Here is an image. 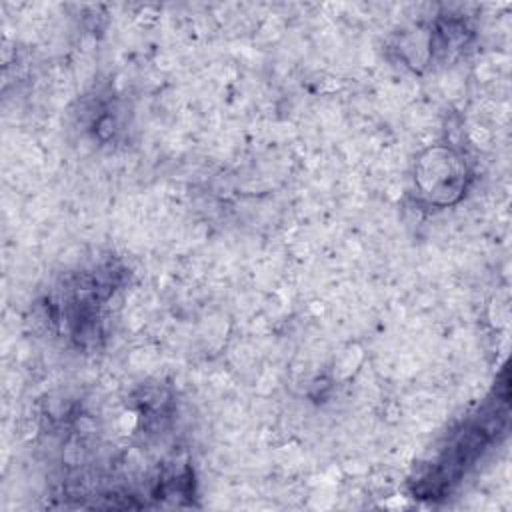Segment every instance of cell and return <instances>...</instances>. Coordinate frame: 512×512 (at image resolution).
Segmentation results:
<instances>
[{
	"label": "cell",
	"mask_w": 512,
	"mask_h": 512,
	"mask_svg": "<svg viewBox=\"0 0 512 512\" xmlns=\"http://www.w3.org/2000/svg\"><path fill=\"white\" fill-rule=\"evenodd\" d=\"M466 168L460 158L450 150H430L428 158H422L418 164V184L426 196L434 202L446 204L452 200V194H458L464 186Z\"/></svg>",
	"instance_id": "6da1fadb"
}]
</instances>
